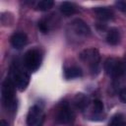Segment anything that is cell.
Here are the masks:
<instances>
[{
	"instance_id": "obj_17",
	"label": "cell",
	"mask_w": 126,
	"mask_h": 126,
	"mask_svg": "<svg viewBox=\"0 0 126 126\" xmlns=\"http://www.w3.org/2000/svg\"><path fill=\"white\" fill-rule=\"evenodd\" d=\"M109 126H125L124 125V119H123V115L122 114H116L114 115L110 122H109Z\"/></svg>"
},
{
	"instance_id": "obj_8",
	"label": "cell",
	"mask_w": 126,
	"mask_h": 126,
	"mask_svg": "<svg viewBox=\"0 0 126 126\" xmlns=\"http://www.w3.org/2000/svg\"><path fill=\"white\" fill-rule=\"evenodd\" d=\"M71 27L73 32L79 35V36H89L91 34V30L89 28V26L81 19H76L71 23Z\"/></svg>"
},
{
	"instance_id": "obj_10",
	"label": "cell",
	"mask_w": 126,
	"mask_h": 126,
	"mask_svg": "<svg viewBox=\"0 0 126 126\" xmlns=\"http://www.w3.org/2000/svg\"><path fill=\"white\" fill-rule=\"evenodd\" d=\"M94 12L95 17L101 22L109 21L114 17L113 11L110 8H107V7H97L94 10Z\"/></svg>"
},
{
	"instance_id": "obj_4",
	"label": "cell",
	"mask_w": 126,
	"mask_h": 126,
	"mask_svg": "<svg viewBox=\"0 0 126 126\" xmlns=\"http://www.w3.org/2000/svg\"><path fill=\"white\" fill-rule=\"evenodd\" d=\"M81 60L86 63L89 68L91 69L92 73H97L99 70V62H100V56L95 48H88L81 52L80 54Z\"/></svg>"
},
{
	"instance_id": "obj_6",
	"label": "cell",
	"mask_w": 126,
	"mask_h": 126,
	"mask_svg": "<svg viewBox=\"0 0 126 126\" xmlns=\"http://www.w3.org/2000/svg\"><path fill=\"white\" fill-rule=\"evenodd\" d=\"M55 119L59 124H70L74 120V112L67 102H62L56 109Z\"/></svg>"
},
{
	"instance_id": "obj_2",
	"label": "cell",
	"mask_w": 126,
	"mask_h": 126,
	"mask_svg": "<svg viewBox=\"0 0 126 126\" xmlns=\"http://www.w3.org/2000/svg\"><path fill=\"white\" fill-rule=\"evenodd\" d=\"M16 88L20 91L26 90L30 83V75L20 64L13 63L10 68V77Z\"/></svg>"
},
{
	"instance_id": "obj_12",
	"label": "cell",
	"mask_w": 126,
	"mask_h": 126,
	"mask_svg": "<svg viewBox=\"0 0 126 126\" xmlns=\"http://www.w3.org/2000/svg\"><path fill=\"white\" fill-rule=\"evenodd\" d=\"M106 41L110 45H116L120 41V32L116 28L110 29L106 33Z\"/></svg>"
},
{
	"instance_id": "obj_14",
	"label": "cell",
	"mask_w": 126,
	"mask_h": 126,
	"mask_svg": "<svg viewBox=\"0 0 126 126\" xmlns=\"http://www.w3.org/2000/svg\"><path fill=\"white\" fill-rule=\"evenodd\" d=\"M82 75H83V72H82L81 68H79L78 66H70V67L66 68L64 71V76L68 80L82 77Z\"/></svg>"
},
{
	"instance_id": "obj_5",
	"label": "cell",
	"mask_w": 126,
	"mask_h": 126,
	"mask_svg": "<svg viewBox=\"0 0 126 126\" xmlns=\"http://www.w3.org/2000/svg\"><path fill=\"white\" fill-rule=\"evenodd\" d=\"M41 61H42V54H41V51L37 48L29 49L25 53L24 59H23L25 68L32 72L36 71L39 68Z\"/></svg>"
},
{
	"instance_id": "obj_19",
	"label": "cell",
	"mask_w": 126,
	"mask_h": 126,
	"mask_svg": "<svg viewBox=\"0 0 126 126\" xmlns=\"http://www.w3.org/2000/svg\"><path fill=\"white\" fill-rule=\"evenodd\" d=\"M119 98H120V100L122 102L126 103V87H124V88H122L120 90V92H119Z\"/></svg>"
},
{
	"instance_id": "obj_11",
	"label": "cell",
	"mask_w": 126,
	"mask_h": 126,
	"mask_svg": "<svg viewBox=\"0 0 126 126\" xmlns=\"http://www.w3.org/2000/svg\"><path fill=\"white\" fill-rule=\"evenodd\" d=\"M53 15H50L46 18H43L41 19L39 22H38V29L42 32H47L48 31H50L51 29H53L54 25L55 24V18L52 17Z\"/></svg>"
},
{
	"instance_id": "obj_1",
	"label": "cell",
	"mask_w": 126,
	"mask_h": 126,
	"mask_svg": "<svg viewBox=\"0 0 126 126\" xmlns=\"http://www.w3.org/2000/svg\"><path fill=\"white\" fill-rule=\"evenodd\" d=\"M104 71L114 80L124 79L126 77V62L118 58L109 57L104 62Z\"/></svg>"
},
{
	"instance_id": "obj_3",
	"label": "cell",
	"mask_w": 126,
	"mask_h": 126,
	"mask_svg": "<svg viewBox=\"0 0 126 126\" xmlns=\"http://www.w3.org/2000/svg\"><path fill=\"white\" fill-rule=\"evenodd\" d=\"M16 86L10 78H7L2 85V99L3 103L9 110L16 109Z\"/></svg>"
},
{
	"instance_id": "obj_13",
	"label": "cell",
	"mask_w": 126,
	"mask_h": 126,
	"mask_svg": "<svg viewBox=\"0 0 126 126\" xmlns=\"http://www.w3.org/2000/svg\"><path fill=\"white\" fill-rule=\"evenodd\" d=\"M73 103L74 105L78 108V109H85L87 106H88V103H89V98L86 94H77L73 99Z\"/></svg>"
},
{
	"instance_id": "obj_18",
	"label": "cell",
	"mask_w": 126,
	"mask_h": 126,
	"mask_svg": "<svg viewBox=\"0 0 126 126\" xmlns=\"http://www.w3.org/2000/svg\"><path fill=\"white\" fill-rule=\"evenodd\" d=\"M93 109H94V113L95 115L101 114L103 111V103L99 99H94V103H93Z\"/></svg>"
},
{
	"instance_id": "obj_20",
	"label": "cell",
	"mask_w": 126,
	"mask_h": 126,
	"mask_svg": "<svg viewBox=\"0 0 126 126\" xmlns=\"http://www.w3.org/2000/svg\"><path fill=\"white\" fill-rule=\"evenodd\" d=\"M116 6L118 7L119 10H121V11H126V2H123V1L116 2Z\"/></svg>"
},
{
	"instance_id": "obj_7",
	"label": "cell",
	"mask_w": 126,
	"mask_h": 126,
	"mask_svg": "<svg viewBox=\"0 0 126 126\" xmlns=\"http://www.w3.org/2000/svg\"><path fill=\"white\" fill-rule=\"evenodd\" d=\"M45 114L41 107L33 105L30 108L27 115V124L28 126H42L44 122Z\"/></svg>"
},
{
	"instance_id": "obj_15",
	"label": "cell",
	"mask_w": 126,
	"mask_h": 126,
	"mask_svg": "<svg viewBox=\"0 0 126 126\" xmlns=\"http://www.w3.org/2000/svg\"><path fill=\"white\" fill-rule=\"evenodd\" d=\"M60 11L64 16L69 17V16L74 15L77 12V7L75 4L71 2H63L60 5Z\"/></svg>"
},
{
	"instance_id": "obj_9",
	"label": "cell",
	"mask_w": 126,
	"mask_h": 126,
	"mask_svg": "<svg viewBox=\"0 0 126 126\" xmlns=\"http://www.w3.org/2000/svg\"><path fill=\"white\" fill-rule=\"evenodd\" d=\"M10 41H11V44H12V46L14 48L20 49V48L24 47L27 44V42H28V36H27V34L25 32H18L13 33V35L10 38Z\"/></svg>"
},
{
	"instance_id": "obj_21",
	"label": "cell",
	"mask_w": 126,
	"mask_h": 126,
	"mask_svg": "<svg viewBox=\"0 0 126 126\" xmlns=\"http://www.w3.org/2000/svg\"><path fill=\"white\" fill-rule=\"evenodd\" d=\"M0 126H9V125H8V122L5 119H1V125Z\"/></svg>"
},
{
	"instance_id": "obj_16",
	"label": "cell",
	"mask_w": 126,
	"mask_h": 126,
	"mask_svg": "<svg viewBox=\"0 0 126 126\" xmlns=\"http://www.w3.org/2000/svg\"><path fill=\"white\" fill-rule=\"evenodd\" d=\"M54 2L52 0H41L36 3L35 8L39 11H47L53 6Z\"/></svg>"
}]
</instances>
